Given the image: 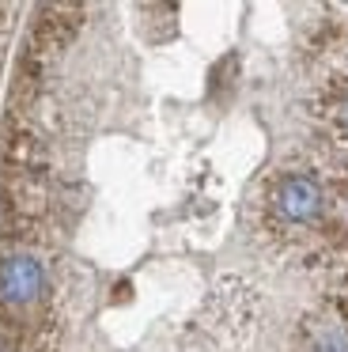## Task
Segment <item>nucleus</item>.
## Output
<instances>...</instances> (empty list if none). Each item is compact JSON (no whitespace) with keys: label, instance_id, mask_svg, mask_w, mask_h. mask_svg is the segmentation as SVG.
<instances>
[{"label":"nucleus","instance_id":"2","mask_svg":"<svg viewBox=\"0 0 348 352\" xmlns=\"http://www.w3.org/2000/svg\"><path fill=\"white\" fill-rule=\"evenodd\" d=\"M45 292V269L30 254H12L0 261V303L27 307Z\"/></svg>","mask_w":348,"mask_h":352},{"label":"nucleus","instance_id":"3","mask_svg":"<svg viewBox=\"0 0 348 352\" xmlns=\"http://www.w3.org/2000/svg\"><path fill=\"white\" fill-rule=\"evenodd\" d=\"M329 118H333V125H337L340 133H348V91L340 95L337 102H333V110H329Z\"/></svg>","mask_w":348,"mask_h":352},{"label":"nucleus","instance_id":"1","mask_svg":"<svg viewBox=\"0 0 348 352\" xmlns=\"http://www.w3.org/2000/svg\"><path fill=\"white\" fill-rule=\"evenodd\" d=\"M272 216L284 228H307L322 212V186L310 175H284L272 186Z\"/></svg>","mask_w":348,"mask_h":352}]
</instances>
